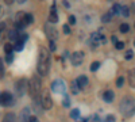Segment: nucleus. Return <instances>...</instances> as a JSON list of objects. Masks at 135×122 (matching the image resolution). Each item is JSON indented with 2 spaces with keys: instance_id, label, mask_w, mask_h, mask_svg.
<instances>
[{
  "instance_id": "obj_1",
  "label": "nucleus",
  "mask_w": 135,
  "mask_h": 122,
  "mask_svg": "<svg viewBox=\"0 0 135 122\" xmlns=\"http://www.w3.org/2000/svg\"><path fill=\"white\" fill-rule=\"evenodd\" d=\"M38 72L42 76H46L50 69V53L47 49L42 48L39 53V58H38Z\"/></svg>"
},
{
  "instance_id": "obj_2",
  "label": "nucleus",
  "mask_w": 135,
  "mask_h": 122,
  "mask_svg": "<svg viewBox=\"0 0 135 122\" xmlns=\"http://www.w3.org/2000/svg\"><path fill=\"white\" fill-rule=\"evenodd\" d=\"M119 110L123 117H131L132 114H135V99L131 96L123 98L119 105Z\"/></svg>"
},
{
  "instance_id": "obj_3",
  "label": "nucleus",
  "mask_w": 135,
  "mask_h": 122,
  "mask_svg": "<svg viewBox=\"0 0 135 122\" xmlns=\"http://www.w3.org/2000/svg\"><path fill=\"white\" fill-rule=\"evenodd\" d=\"M28 94L31 95V98L37 99L38 95H39V91H41V80L38 76H32L30 82H28Z\"/></svg>"
},
{
  "instance_id": "obj_4",
  "label": "nucleus",
  "mask_w": 135,
  "mask_h": 122,
  "mask_svg": "<svg viewBox=\"0 0 135 122\" xmlns=\"http://www.w3.org/2000/svg\"><path fill=\"white\" fill-rule=\"evenodd\" d=\"M28 88V82L27 79H25V77H22V79H19L16 83H15V92L18 96H22Z\"/></svg>"
},
{
  "instance_id": "obj_5",
  "label": "nucleus",
  "mask_w": 135,
  "mask_h": 122,
  "mask_svg": "<svg viewBox=\"0 0 135 122\" xmlns=\"http://www.w3.org/2000/svg\"><path fill=\"white\" fill-rule=\"evenodd\" d=\"M51 90L55 94H65L66 91V84L62 79H57L51 83Z\"/></svg>"
},
{
  "instance_id": "obj_6",
  "label": "nucleus",
  "mask_w": 135,
  "mask_h": 122,
  "mask_svg": "<svg viewBox=\"0 0 135 122\" xmlns=\"http://www.w3.org/2000/svg\"><path fill=\"white\" fill-rule=\"evenodd\" d=\"M45 31H46V35H47V38L50 39V41H54V39H57V37H58V33H57V30H55L54 27H53V25L51 23H46V26H45Z\"/></svg>"
},
{
  "instance_id": "obj_7",
  "label": "nucleus",
  "mask_w": 135,
  "mask_h": 122,
  "mask_svg": "<svg viewBox=\"0 0 135 122\" xmlns=\"http://www.w3.org/2000/svg\"><path fill=\"white\" fill-rule=\"evenodd\" d=\"M84 52H74L72 56H70V61H72V64L74 65V66H77V65H81L83 64V61H84Z\"/></svg>"
},
{
  "instance_id": "obj_8",
  "label": "nucleus",
  "mask_w": 135,
  "mask_h": 122,
  "mask_svg": "<svg viewBox=\"0 0 135 122\" xmlns=\"http://www.w3.org/2000/svg\"><path fill=\"white\" fill-rule=\"evenodd\" d=\"M0 105L2 106H9L12 105V95H11L9 92L4 91L0 94Z\"/></svg>"
},
{
  "instance_id": "obj_9",
  "label": "nucleus",
  "mask_w": 135,
  "mask_h": 122,
  "mask_svg": "<svg viewBox=\"0 0 135 122\" xmlns=\"http://www.w3.org/2000/svg\"><path fill=\"white\" fill-rule=\"evenodd\" d=\"M41 103H42V107H43L45 110L51 109L53 101H51V96L49 95V92H45V94H43V96H42V99H41Z\"/></svg>"
},
{
  "instance_id": "obj_10",
  "label": "nucleus",
  "mask_w": 135,
  "mask_h": 122,
  "mask_svg": "<svg viewBox=\"0 0 135 122\" xmlns=\"http://www.w3.org/2000/svg\"><path fill=\"white\" fill-rule=\"evenodd\" d=\"M104 39H105L104 35L99 34V33H93L92 37H91V46L97 48V46H99V43H100V42H104Z\"/></svg>"
},
{
  "instance_id": "obj_11",
  "label": "nucleus",
  "mask_w": 135,
  "mask_h": 122,
  "mask_svg": "<svg viewBox=\"0 0 135 122\" xmlns=\"http://www.w3.org/2000/svg\"><path fill=\"white\" fill-rule=\"evenodd\" d=\"M57 22H58L57 10H55V4H53L50 10V15H49V23H57Z\"/></svg>"
},
{
  "instance_id": "obj_12",
  "label": "nucleus",
  "mask_w": 135,
  "mask_h": 122,
  "mask_svg": "<svg viewBox=\"0 0 135 122\" xmlns=\"http://www.w3.org/2000/svg\"><path fill=\"white\" fill-rule=\"evenodd\" d=\"M76 83H77L78 88H84V87L88 85V77H86L85 75L78 76V77H77V80H76Z\"/></svg>"
},
{
  "instance_id": "obj_13",
  "label": "nucleus",
  "mask_w": 135,
  "mask_h": 122,
  "mask_svg": "<svg viewBox=\"0 0 135 122\" xmlns=\"http://www.w3.org/2000/svg\"><path fill=\"white\" fill-rule=\"evenodd\" d=\"M19 122H30V109H23L22 111V115H20V121Z\"/></svg>"
},
{
  "instance_id": "obj_14",
  "label": "nucleus",
  "mask_w": 135,
  "mask_h": 122,
  "mask_svg": "<svg viewBox=\"0 0 135 122\" xmlns=\"http://www.w3.org/2000/svg\"><path fill=\"white\" fill-rule=\"evenodd\" d=\"M114 98H115V94L112 91H105L103 94V99H104V102H107V103H111L112 101H114Z\"/></svg>"
},
{
  "instance_id": "obj_15",
  "label": "nucleus",
  "mask_w": 135,
  "mask_h": 122,
  "mask_svg": "<svg viewBox=\"0 0 135 122\" xmlns=\"http://www.w3.org/2000/svg\"><path fill=\"white\" fill-rule=\"evenodd\" d=\"M128 83H130L131 88H135V68L128 72Z\"/></svg>"
},
{
  "instance_id": "obj_16",
  "label": "nucleus",
  "mask_w": 135,
  "mask_h": 122,
  "mask_svg": "<svg viewBox=\"0 0 135 122\" xmlns=\"http://www.w3.org/2000/svg\"><path fill=\"white\" fill-rule=\"evenodd\" d=\"M23 22H25V25H32V22H34V18L31 14H23Z\"/></svg>"
},
{
  "instance_id": "obj_17",
  "label": "nucleus",
  "mask_w": 135,
  "mask_h": 122,
  "mask_svg": "<svg viewBox=\"0 0 135 122\" xmlns=\"http://www.w3.org/2000/svg\"><path fill=\"white\" fill-rule=\"evenodd\" d=\"M23 46H25V42L22 41V39H18V41L15 42V45H14V49H15L16 52H20V50H23Z\"/></svg>"
},
{
  "instance_id": "obj_18",
  "label": "nucleus",
  "mask_w": 135,
  "mask_h": 122,
  "mask_svg": "<svg viewBox=\"0 0 135 122\" xmlns=\"http://www.w3.org/2000/svg\"><path fill=\"white\" fill-rule=\"evenodd\" d=\"M120 12H122V7L119 4H114V7H112V10H111V15H118Z\"/></svg>"
},
{
  "instance_id": "obj_19",
  "label": "nucleus",
  "mask_w": 135,
  "mask_h": 122,
  "mask_svg": "<svg viewBox=\"0 0 135 122\" xmlns=\"http://www.w3.org/2000/svg\"><path fill=\"white\" fill-rule=\"evenodd\" d=\"M9 38L11 39H14L15 42L20 38V34H19V33H18V30H12V31H9Z\"/></svg>"
},
{
  "instance_id": "obj_20",
  "label": "nucleus",
  "mask_w": 135,
  "mask_h": 122,
  "mask_svg": "<svg viewBox=\"0 0 135 122\" xmlns=\"http://www.w3.org/2000/svg\"><path fill=\"white\" fill-rule=\"evenodd\" d=\"M3 122H16V118L12 113H8L6 117H4V121Z\"/></svg>"
},
{
  "instance_id": "obj_21",
  "label": "nucleus",
  "mask_w": 135,
  "mask_h": 122,
  "mask_svg": "<svg viewBox=\"0 0 135 122\" xmlns=\"http://www.w3.org/2000/svg\"><path fill=\"white\" fill-rule=\"evenodd\" d=\"M12 50H14V45H12V43H9V42H7L6 45H4V52L7 54H11V53H12Z\"/></svg>"
},
{
  "instance_id": "obj_22",
  "label": "nucleus",
  "mask_w": 135,
  "mask_h": 122,
  "mask_svg": "<svg viewBox=\"0 0 135 122\" xmlns=\"http://www.w3.org/2000/svg\"><path fill=\"white\" fill-rule=\"evenodd\" d=\"M70 117L73 119H77L78 117H80V111H78V109H73L72 111H70Z\"/></svg>"
},
{
  "instance_id": "obj_23",
  "label": "nucleus",
  "mask_w": 135,
  "mask_h": 122,
  "mask_svg": "<svg viewBox=\"0 0 135 122\" xmlns=\"http://www.w3.org/2000/svg\"><path fill=\"white\" fill-rule=\"evenodd\" d=\"M99 66H100V62H97V61H95V62H92L91 64V72H95V71H97L99 69Z\"/></svg>"
},
{
  "instance_id": "obj_24",
  "label": "nucleus",
  "mask_w": 135,
  "mask_h": 122,
  "mask_svg": "<svg viewBox=\"0 0 135 122\" xmlns=\"http://www.w3.org/2000/svg\"><path fill=\"white\" fill-rule=\"evenodd\" d=\"M101 20H103V23H108V22L111 20V12L103 15V16H101Z\"/></svg>"
},
{
  "instance_id": "obj_25",
  "label": "nucleus",
  "mask_w": 135,
  "mask_h": 122,
  "mask_svg": "<svg viewBox=\"0 0 135 122\" xmlns=\"http://www.w3.org/2000/svg\"><path fill=\"white\" fill-rule=\"evenodd\" d=\"M62 105H64L65 107H69V106H70V99H69V96H65V98H64Z\"/></svg>"
},
{
  "instance_id": "obj_26",
  "label": "nucleus",
  "mask_w": 135,
  "mask_h": 122,
  "mask_svg": "<svg viewBox=\"0 0 135 122\" xmlns=\"http://www.w3.org/2000/svg\"><path fill=\"white\" fill-rule=\"evenodd\" d=\"M128 29H130V27H128L127 23H122V25H120V31H122V33H127Z\"/></svg>"
},
{
  "instance_id": "obj_27",
  "label": "nucleus",
  "mask_w": 135,
  "mask_h": 122,
  "mask_svg": "<svg viewBox=\"0 0 135 122\" xmlns=\"http://www.w3.org/2000/svg\"><path fill=\"white\" fill-rule=\"evenodd\" d=\"M72 92H73V94H77V92H78V85H77L76 82L72 83Z\"/></svg>"
},
{
  "instance_id": "obj_28",
  "label": "nucleus",
  "mask_w": 135,
  "mask_h": 122,
  "mask_svg": "<svg viewBox=\"0 0 135 122\" xmlns=\"http://www.w3.org/2000/svg\"><path fill=\"white\" fill-rule=\"evenodd\" d=\"M103 122H115V117L112 115V114H109V115L105 117V119H104Z\"/></svg>"
},
{
  "instance_id": "obj_29",
  "label": "nucleus",
  "mask_w": 135,
  "mask_h": 122,
  "mask_svg": "<svg viewBox=\"0 0 135 122\" xmlns=\"http://www.w3.org/2000/svg\"><path fill=\"white\" fill-rule=\"evenodd\" d=\"M123 83H124V77H123V76L118 77V80H116V85H118V87H122V85H123Z\"/></svg>"
},
{
  "instance_id": "obj_30",
  "label": "nucleus",
  "mask_w": 135,
  "mask_h": 122,
  "mask_svg": "<svg viewBox=\"0 0 135 122\" xmlns=\"http://www.w3.org/2000/svg\"><path fill=\"white\" fill-rule=\"evenodd\" d=\"M6 61H7L8 64L12 62V61H14V54H12V53H11V54H7V56H6Z\"/></svg>"
},
{
  "instance_id": "obj_31",
  "label": "nucleus",
  "mask_w": 135,
  "mask_h": 122,
  "mask_svg": "<svg viewBox=\"0 0 135 122\" xmlns=\"http://www.w3.org/2000/svg\"><path fill=\"white\" fill-rule=\"evenodd\" d=\"M132 54H134L132 50H127L126 54H124V58H126V60H131V58H132Z\"/></svg>"
},
{
  "instance_id": "obj_32",
  "label": "nucleus",
  "mask_w": 135,
  "mask_h": 122,
  "mask_svg": "<svg viewBox=\"0 0 135 122\" xmlns=\"http://www.w3.org/2000/svg\"><path fill=\"white\" fill-rule=\"evenodd\" d=\"M122 15H124V16H128L130 15V12H128V8L127 7H122V12H120Z\"/></svg>"
},
{
  "instance_id": "obj_33",
  "label": "nucleus",
  "mask_w": 135,
  "mask_h": 122,
  "mask_svg": "<svg viewBox=\"0 0 135 122\" xmlns=\"http://www.w3.org/2000/svg\"><path fill=\"white\" fill-rule=\"evenodd\" d=\"M4 73V66H3V60H0V77H3Z\"/></svg>"
},
{
  "instance_id": "obj_34",
  "label": "nucleus",
  "mask_w": 135,
  "mask_h": 122,
  "mask_svg": "<svg viewBox=\"0 0 135 122\" xmlns=\"http://www.w3.org/2000/svg\"><path fill=\"white\" fill-rule=\"evenodd\" d=\"M62 30H64V33H65V34H70V27L68 26V25H65V26L62 27Z\"/></svg>"
},
{
  "instance_id": "obj_35",
  "label": "nucleus",
  "mask_w": 135,
  "mask_h": 122,
  "mask_svg": "<svg viewBox=\"0 0 135 122\" xmlns=\"http://www.w3.org/2000/svg\"><path fill=\"white\" fill-rule=\"evenodd\" d=\"M115 46H116V49H119V50H120V49H123V48H124V42H118Z\"/></svg>"
},
{
  "instance_id": "obj_36",
  "label": "nucleus",
  "mask_w": 135,
  "mask_h": 122,
  "mask_svg": "<svg viewBox=\"0 0 135 122\" xmlns=\"http://www.w3.org/2000/svg\"><path fill=\"white\" fill-rule=\"evenodd\" d=\"M68 20H69V23H70V25H74V23H76V18H74L73 15H70Z\"/></svg>"
},
{
  "instance_id": "obj_37",
  "label": "nucleus",
  "mask_w": 135,
  "mask_h": 122,
  "mask_svg": "<svg viewBox=\"0 0 135 122\" xmlns=\"http://www.w3.org/2000/svg\"><path fill=\"white\" fill-rule=\"evenodd\" d=\"M50 50H55V43H54V41H50Z\"/></svg>"
},
{
  "instance_id": "obj_38",
  "label": "nucleus",
  "mask_w": 135,
  "mask_h": 122,
  "mask_svg": "<svg viewBox=\"0 0 135 122\" xmlns=\"http://www.w3.org/2000/svg\"><path fill=\"white\" fill-rule=\"evenodd\" d=\"M111 41H112V43H115V45H116V43H118V38H116L115 35H114V37L111 38Z\"/></svg>"
},
{
  "instance_id": "obj_39",
  "label": "nucleus",
  "mask_w": 135,
  "mask_h": 122,
  "mask_svg": "<svg viewBox=\"0 0 135 122\" xmlns=\"http://www.w3.org/2000/svg\"><path fill=\"white\" fill-rule=\"evenodd\" d=\"M4 29H6V23H0V33H2Z\"/></svg>"
},
{
  "instance_id": "obj_40",
  "label": "nucleus",
  "mask_w": 135,
  "mask_h": 122,
  "mask_svg": "<svg viewBox=\"0 0 135 122\" xmlns=\"http://www.w3.org/2000/svg\"><path fill=\"white\" fill-rule=\"evenodd\" d=\"M86 121H88L86 118H83V119H81V122H86Z\"/></svg>"
},
{
  "instance_id": "obj_41",
  "label": "nucleus",
  "mask_w": 135,
  "mask_h": 122,
  "mask_svg": "<svg viewBox=\"0 0 135 122\" xmlns=\"http://www.w3.org/2000/svg\"><path fill=\"white\" fill-rule=\"evenodd\" d=\"M134 45H135V41H134Z\"/></svg>"
}]
</instances>
